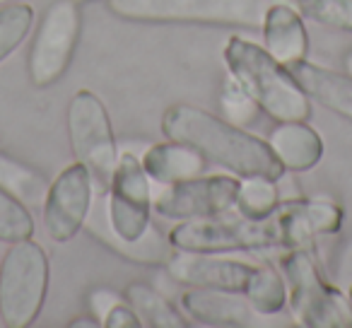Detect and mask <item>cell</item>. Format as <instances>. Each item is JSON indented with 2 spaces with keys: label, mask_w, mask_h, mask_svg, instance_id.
Masks as SVG:
<instances>
[{
  "label": "cell",
  "mask_w": 352,
  "mask_h": 328,
  "mask_svg": "<svg viewBox=\"0 0 352 328\" xmlns=\"http://www.w3.org/2000/svg\"><path fill=\"white\" fill-rule=\"evenodd\" d=\"M278 0H107L109 10L128 22L152 25L261 27Z\"/></svg>",
  "instance_id": "4"
},
{
  "label": "cell",
  "mask_w": 352,
  "mask_h": 328,
  "mask_svg": "<svg viewBox=\"0 0 352 328\" xmlns=\"http://www.w3.org/2000/svg\"><path fill=\"white\" fill-rule=\"evenodd\" d=\"M333 283L338 287H350L352 283V239L338 249L336 261H333Z\"/></svg>",
  "instance_id": "27"
},
{
  "label": "cell",
  "mask_w": 352,
  "mask_h": 328,
  "mask_svg": "<svg viewBox=\"0 0 352 328\" xmlns=\"http://www.w3.org/2000/svg\"><path fill=\"white\" fill-rule=\"evenodd\" d=\"M287 70L311 102L352 121V75L328 70L311 61H299Z\"/></svg>",
  "instance_id": "14"
},
{
  "label": "cell",
  "mask_w": 352,
  "mask_h": 328,
  "mask_svg": "<svg viewBox=\"0 0 352 328\" xmlns=\"http://www.w3.org/2000/svg\"><path fill=\"white\" fill-rule=\"evenodd\" d=\"M49 256L34 239L8 246L0 261V318L8 328H27L36 321L49 292Z\"/></svg>",
  "instance_id": "6"
},
{
  "label": "cell",
  "mask_w": 352,
  "mask_h": 328,
  "mask_svg": "<svg viewBox=\"0 0 352 328\" xmlns=\"http://www.w3.org/2000/svg\"><path fill=\"white\" fill-rule=\"evenodd\" d=\"M99 326H102V321H97L92 314H89V316L73 318V321H70V328H99Z\"/></svg>",
  "instance_id": "29"
},
{
  "label": "cell",
  "mask_w": 352,
  "mask_h": 328,
  "mask_svg": "<svg viewBox=\"0 0 352 328\" xmlns=\"http://www.w3.org/2000/svg\"><path fill=\"white\" fill-rule=\"evenodd\" d=\"M239 184L234 174H201L188 182L164 186V191L152 201V210L160 217L179 222L225 215L234 208Z\"/></svg>",
  "instance_id": "10"
},
{
  "label": "cell",
  "mask_w": 352,
  "mask_h": 328,
  "mask_svg": "<svg viewBox=\"0 0 352 328\" xmlns=\"http://www.w3.org/2000/svg\"><path fill=\"white\" fill-rule=\"evenodd\" d=\"M297 208L304 227H307V232L314 239L316 237L336 234L340 230L342 210L333 201H307V198H299Z\"/></svg>",
  "instance_id": "25"
},
{
  "label": "cell",
  "mask_w": 352,
  "mask_h": 328,
  "mask_svg": "<svg viewBox=\"0 0 352 328\" xmlns=\"http://www.w3.org/2000/svg\"><path fill=\"white\" fill-rule=\"evenodd\" d=\"M342 65H345V73L352 75V51H347L345 58H342Z\"/></svg>",
  "instance_id": "30"
},
{
  "label": "cell",
  "mask_w": 352,
  "mask_h": 328,
  "mask_svg": "<svg viewBox=\"0 0 352 328\" xmlns=\"http://www.w3.org/2000/svg\"><path fill=\"white\" fill-rule=\"evenodd\" d=\"M222 58L232 78L254 97L261 111L268 113L273 121H309L311 99L304 94L292 73L283 63H278L263 46L244 36H230Z\"/></svg>",
  "instance_id": "2"
},
{
  "label": "cell",
  "mask_w": 352,
  "mask_h": 328,
  "mask_svg": "<svg viewBox=\"0 0 352 328\" xmlns=\"http://www.w3.org/2000/svg\"><path fill=\"white\" fill-rule=\"evenodd\" d=\"M280 206V188L278 182L263 177H251L239 184V193H236L234 210L244 217H254V220H263V217L273 215Z\"/></svg>",
  "instance_id": "20"
},
{
  "label": "cell",
  "mask_w": 352,
  "mask_h": 328,
  "mask_svg": "<svg viewBox=\"0 0 352 328\" xmlns=\"http://www.w3.org/2000/svg\"><path fill=\"white\" fill-rule=\"evenodd\" d=\"M118 302H123L121 294H116L113 289H107V287H99V289H92L87 297V307H89V314H92L97 321H104L109 311L116 307Z\"/></svg>",
  "instance_id": "26"
},
{
  "label": "cell",
  "mask_w": 352,
  "mask_h": 328,
  "mask_svg": "<svg viewBox=\"0 0 352 328\" xmlns=\"http://www.w3.org/2000/svg\"><path fill=\"white\" fill-rule=\"evenodd\" d=\"M280 273L287 283V304L304 328H352V302L336 283L326 280L307 249H285Z\"/></svg>",
  "instance_id": "3"
},
{
  "label": "cell",
  "mask_w": 352,
  "mask_h": 328,
  "mask_svg": "<svg viewBox=\"0 0 352 328\" xmlns=\"http://www.w3.org/2000/svg\"><path fill=\"white\" fill-rule=\"evenodd\" d=\"M347 297H350V302H352V283H350V287H347Z\"/></svg>",
  "instance_id": "32"
},
{
  "label": "cell",
  "mask_w": 352,
  "mask_h": 328,
  "mask_svg": "<svg viewBox=\"0 0 352 328\" xmlns=\"http://www.w3.org/2000/svg\"><path fill=\"white\" fill-rule=\"evenodd\" d=\"M302 17L336 32L352 34V0H294Z\"/></svg>",
  "instance_id": "23"
},
{
  "label": "cell",
  "mask_w": 352,
  "mask_h": 328,
  "mask_svg": "<svg viewBox=\"0 0 352 328\" xmlns=\"http://www.w3.org/2000/svg\"><path fill=\"white\" fill-rule=\"evenodd\" d=\"M102 326L104 328H140L142 323H140V318H138V314L133 311L131 304L123 299V302H118L116 307L104 316Z\"/></svg>",
  "instance_id": "28"
},
{
  "label": "cell",
  "mask_w": 352,
  "mask_h": 328,
  "mask_svg": "<svg viewBox=\"0 0 352 328\" xmlns=\"http://www.w3.org/2000/svg\"><path fill=\"white\" fill-rule=\"evenodd\" d=\"M10 3H22V0H0V6H10Z\"/></svg>",
  "instance_id": "31"
},
{
  "label": "cell",
  "mask_w": 352,
  "mask_h": 328,
  "mask_svg": "<svg viewBox=\"0 0 352 328\" xmlns=\"http://www.w3.org/2000/svg\"><path fill=\"white\" fill-rule=\"evenodd\" d=\"M182 309L186 316L203 326L220 328H251L258 326L261 314L241 292L230 289L188 287L182 294Z\"/></svg>",
  "instance_id": "12"
},
{
  "label": "cell",
  "mask_w": 352,
  "mask_h": 328,
  "mask_svg": "<svg viewBox=\"0 0 352 328\" xmlns=\"http://www.w3.org/2000/svg\"><path fill=\"white\" fill-rule=\"evenodd\" d=\"M261 316H275L287 307V283L285 275L278 273L273 265L258 263L254 280L244 294Z\"/></svg>",
  "instance_id": "19"
},
{
  "label": "cell",
  "mask_w": 352,
  "mask_h": 328,
  "mask_svg": "<svg viewBox=\"0 0 352 328\" xmlns=\"http://www.w3.org/2000/svg\"><path fill=\"white\" fill-rule=\"evenodd\" d=\"M32 27H34V10L25 0L0 6V63L20 49L22 41L30 36Z\"/></svg>",
  "instance_id": "21"
},
{
  "label": "cell",
  "mask_w": 352,
  "mask_h": 328,
  "mask_svg": "<svg viewBox=\"0 0 352 328\" xmlns=\"http://www.w3.org/2000/svg\"><path fill=\"white\" fill-rule=\"evenodd\" d=\"M169 241L176 251L193 254H234V251L283 249V227L278 212L254 220L236 212L234 217L215 215L201 220H184L171 227Z\"/></svg>",
  "instance_id": "5"
},
{
  "label": "cell",
  "mask_w": 352,
  "mask_h": 328,
  "mask_svg": "<svg viewBox=\"0 0 352 328\" xmlns=\"http://www.w3.org/2000/svg\"><path fill=\"white\" fill-rule=\"evenodd\" d=\"M0 188L17 196L27 208L41 210L49 184H46L44 174L36 172L34 167L0 150Z\"/></svg>",
  "instance_id": "18"
},
{
  "label": "cell",
  "mask_w": 352,
  "mask_h": 328,
  "mask_svg": "<svg viewBox=\"0 0 352 328\" xmlns=\"http://www.w3.org/2000/svg\"><path fill=\"white\" fill-rule=\"evenodd\" d=\"M142 167L152 184L160 186H171V184H182L188 179H196L206 172L208 160L186 142L169 140L160 145H150L145 155L140 157Z\"/></svg>",
  "instance_id": "15"
},
{
  "label": "cell",
  "mask_w": 352,
  "mask_h": 328,
  "mask_svg": "<svg viewBox=\"0 0 352 328\" xmlns=\"http://www.w3.org/2000/svg\"><path fill=\"white\" fill-rule=\"evenodd\" d=\"M65 123L73 157L89 169L97 188L107 191L118 162V145L104 102L89 89H80L70 99Z\"/></svg>",
  "instance_id": "7"
},
{
  "label": "cell",
  "mask_w": 352,
  "mask_h": 328,
  "mask_svg": "<svg viewBox=\"0 0 352 328\" xmlns=\"http://www.w3.org/2000/svg\"><path fill=\"white\" fill-rule=\"evenodd\" d=\"M263 49L285 68L307 61L309 56V34L304 27V17L289 6V0H278L265 10L263 22Z\"/></svg>",
  "instance_id": "13"
},
{
  "label": "cell",
  "mask_w": 352,
  "mask_h": 328,
  "mask_svg": "<svg viewBox=\"0 0 352 328\" xmlns=\"http://www.w3.org/2000/svg\"><path fill=\"white\" fill-rule=\"evenodd\" d=\"M268 145L283 162L285 172H309L323 157L321 135L307 121L278 123L268 133Z\"/></svg>",
  "instance_id": "16"
},
{
  "label": "cell",
  "mask_w": 352,
  "mask_h": 328,
  "mask_svg": "<svg viewBox=\"0 0 352 328\" xmlns=\"http://www.w3.org/2000/svg\"><path fill=\"white\" fill-rule=\"evenodd\" d=\"M82 15L78 0H56L44 12L27 56V73L34 87L44 89L58 83L78 51Z\"/></svg>",
  "instance_id": "8"
},
{
  "label": "cell",
  "mask_w": 352,
  "mask_h": 328,
  "mask_svg": "<svg viewBox=\"0 0 352 328\" xmlns=\"http://www.w3.org/2000/svg\"><path fill=\"white\" fill-rule=\"evenodd\" d=\"M34 237V217L30 208L12 193L0 188V241L15 244Z\"/></svg>",
  "instance_id": "22"
},
{
  "label": "cell",
  "mask_w": 352,
  "mask_h": 328,
  "mask_svg": "<svg viewBox=\"0 0 352 328\" xmlns=\"http://www.w3.org/2000/svg\"><path fill=\"white\" fill-rule=\"evenodd\" d=\"M258 263L227 259L225 254H193V251H174L166 261V273L174 283L186 287L230 289L246 294L254 280Z\"/></svg>",
  "instance_id": "11"
},
{
  "label": "cell",
  "mask_w": 352,
  "mask_h": 328,
  "mask_svg": "<svg viewBox=\"0 0 352 328\" xmlns=\"http://www.w3.org/2000/svg\"><path fill=\"white\" fill-rule=\"evenodd\" d=\"M162 133L166 140L196 147L208 162H215L234 177H263L273 182L285 177L283 162L270 150L268 140L193 104H174L166 109Z\"/></svg>",
  "instance_id": "1"
},
{
  "label": "cell",
  "mask_w": 352,
  "mask_h": 328,
  "mask_svg": "<svg viewBox=\"0 0 352 328\" xmlns=\"http://www.w3.org/2000/svg\"><path fill=\"white\" fill-rule=\"evenodd\" d=\"M220 107L227 121L241 128H249L251 123L258 118V111H261L258 104L254 102V97H251L232 75L225 80V85H222V89H220Z\"/></svg>",
  "instance_id": "24"
},
{
  "label": "cell",
  "mask_w": 352,
  "mask_h": 328,
  "mask_svg": "<svg viewBox=\"0 0 352 328\" xmlns=\"http://www.w3.org/2000/svg\"><path fill=\"white\" fill-rule=\"evenodd\" d=\"M94 191H97V184L92 174L78 160L49 184L44 206H41L44 230L49 239H54L56 244H65L87 225L94 206Z\"/></svg>",
  "instance_id": "9"
},
{
  "label": "cell",
  "mask_w": 352,
  "mask_h": 328,
  "mask_svg": "<svg viewBox=\"0 0 352 328\" xmlns=\"http://www.w3.org/2000/svg\"><path fill=\"white\" fill-rule=\"evenodd\" d=\"M123 299L133 307L142 326L147 328H186L188 321L179 314V309L169 302L152 285L131 283L123 292Z\"/></svg>",
  "instance_id": "17"
}]
</instances>
